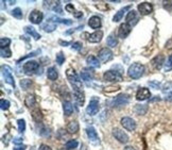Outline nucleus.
<instances>
[{
  "label": "nucleus",
  "mask_w": 172,
  "mask_h": 150,
  "mask_svg": "<svg viewBox=\"0 0 172 150\" xmlns=\"http://www.w3.org/2000/svg\"><path fill=\"white\" fill-rule=\"evenodd\" d=\"M66 76L68 81L70 82L71 86L73 87V91H83V84L82 81L80 80L79 76L76 73V70L72 68H68L66 70Z\"/></svg>",
  "instance_id": "nucleus-1"
},
{
  "label": "nucleus",
  "mask_w": 172,
  "mask_h": 150,
  "mask_svg": "<svg viewBox=\"0 0 172 150\" xmlns=\"http://www.w3.org/2000/svg\"><path fill=\"white\" fill-rule=\"evenodd\" d=\"M144 73V66L140 63H134L129 67L128 75L132 79H139Z\"/></svg>",
  "instance_id": "nucleus-2"
},
{
  "label": "nucleus",
  "mask_w": 172,
  "mask_h": 150,
  "mask_svg": "<svg viewBox=\"0 0 172 150\" xmlns=\"http://www.w3.org/2000/svg\"><path fill=\"white\" fill-rule=\"evenodd\" d=\"M130 102V97L127 94H120L118 95L116 98L113 99L112 101V106L114 108H121V106H124Z\"/></svg>",
  "instance_id": "nucleus-3"
},
{
  "label": "nucleus",
  "mask_w": 172,
  "mask_h": 150,
  "mask_svg": "<svg viewBox=\"0 0 172 150\" xmlns=\"http://www.w3.org/2000/svg\"><path fill=\"white\" fill-rule=\"evenodd\" d=\"M1 71H2V75H3L4 77V81L5 83H8V84H10L11 86H13L15 88V80L14 78L12 76V68L10 67L9 65H3L1 67Z\"/></svg>",
  "instance_id": "nucleus-4"
},
{
  "label": "nucleus",
  "mask_w": 172,
  "mask_h": 150,
  "mask_svg": "<svg viewBox=\"0 0 172 150\" xmlns=\"http://www.w3.org/2000/svg\"><path fill=\"white\" fill-rule=\"evenodd\" d=\"M103 79L106 82H120L122 81V76L117 70H107L103 74Z\"/></svg>",
  "instance_id": "nucleus-5"
},
{
  "label": "nucleus",
  "mask_w": 172,
  "mask_h": 150,
  "mask_svg": "<svg viewBox=\"0 0 172 150\" xmlns=\"http://www.w3.org/2000/svg\"><path fill=\"white\" fill-rule=\"evenodd\" d=\"M99 109H100V106H99V99L94 97L89 101V104L87 106V108H86V113L89 115V116H95L96 114H98Z\"/></svg>",
  "instance_id": "nucleus-6"
},
{
  "label": "nucleus",
  "mask_w": 172,
  "mask_h": 150,
  "mask_svg": "<svg viewBox=\"0 0 172 150\" xmlns=\"http://www.w3.org/2000/svg\"><path fill=\"white\" fill-rule=\"evenodd\" d=\"M39 68V64L36 61H28L27 63L23 64V73L26 75H31L35 74Z\"/></svg>",
  "instance_id": "nucleus-7"
},
{
  "label": "nucleus",
  "mask_w": 172,
  "mask_h": 150,
  "mask_svg": "<svg viewBox=\"0 0 172 150\" xmlns=\"http://www.w3.org/2000/svg\"><path fill=\"white\" fill-rule=\"evenodd\" d=\"M113 136H114L119 143L122 144H127L129 142V136L124 131H122L119 128H114L113 129Z\"/></svg>",
  "instance_id": "nucleus-8"
},
{
  "label": "nucleus",
  "mask_w": 172,
  "mask_h": 150,
  "mask_svg": "<svg viewBox=\"0 0 172 150\" xmlns=\"http://www.w3.org/2000/svg\"><path fill=\"white\" fill-rule=\"evenodd\" d=\"M98 58L102 63H106L113 59V52L109 48H102L98 53Z\"/></svg>",
  "instance_id": "nucleus-9"
},
{
  "label": "nucleus",
  "mask_w": 172,
  "mask_h": 150,
  "mask_svg": "<svg viewBox=\"0 0 172 150\" xmlns=\"http://www.w3.org/2000/svg\"><path fill=\"white\" fill-rule=\"evenodd\" d=\"M120 122L122 127L128 131H134L136 129V122L131 117H122Z\"/></svg>",
  "instance_id": "nucleus-10"
},
{
  "label": "nucleus",
  "mask_w": 172,
  "mask_h": 150,
  "mask_svg": "<svg viewBox=\"0 0 172 150\" xmlns=\"http://www.w3.org/2000/svg\"><path fill=\"white\" fill-rule=\"evenodd\" d=\"M43 18H44L43 13L37 10L32 11L30 13V15H29V20H30L32 23H35V25H39V23L43 21Z\"/></svg>",
  "instance_id": "nucleus-11"
},
{
  "label": "nucleus",
  "mask_w": 172,
  "mask_h": 150,
  "mask_svg": "<svg viewBox=\"0 0 172 150\" xmlns=\"http://www.w3.org/2000/svg\"><path fill=\"white\" fill-rule=\"evenodd\" d=\"M86 134H87L88 138H89L90 143L95 144V145L100 143V138H99L98 133H97V131L95 130V128L88 127L87 129H86Z\"/></svg>",
  "instance_id": "nucleus-12"
},
{
  "label": "nucleus",
  "mask_w": 172,
  "mask_h": 150,
  "mask_svg": "<svg viewBox=\"0 0 172 150\" xmlns=\"http://www.w3.org/2000/svg\"><path fill=\"white\" fill-rule=\"evenodd\" d=\"M151 97V93H150L149 88L147 87H140L138 91H137V94H136V99L139 101H144V100H147Z\"/></svg>",
  "instance_id": "nucleus-13"
},
{
  "label": "nucleus",
  "mask_w": 172,
  "mask_h": 150,
  "mask_svg": "<svg viewBox=\"0 0 172 150\" xmlns=\"http://www.w3.org/2000/svg\"><path fill=\"white\" fill-rule=\"evenodd\" d=\"M138 12L141 15H149L153 12V5L150 2H142L138 4Z\"/></svg>",
  "instance_id": "nucleus-14"
},
{
  "label": "nucleus",
  "mask_w": 172,
  "mask_h": 150,
  "mask_svg": "<svg viewBox=\"0 0 172 150\" xmlns=\"http://www.w3.org/2000/svg\"><path fill=\"white\" fill-rule=\"evenodd\" d=\"M130 33H131V26L127 23H121L119 26V28H118V36L120 39H125Z\"/></svg>",
  "instance_id": "nucleus-15"
},
{
  "label": "nucleus",
  "mask_w": 172,
  "mask_h": 150,
  "mask_svg": "<svg viewBox=\"0 0 172 150\" xmlns=\"http://www.w3.org/2000/svg\"><path fill=\"white\" fill-rule=\"evenodd\" d=\"M125 20H127V23H129L130 26H133L137 23V21H138V15H137V12L134 10H131L129 11L127 17H125Z\"/></svg>",
  "instance_id": "nucleus-16"
},
{
  "label": "nucleus",
  "mask_w": 172,
  "mask_h": 150,
  "mask_svg": "<svg viewBox=\"0 0 172 150\" xmlns=\"http://www.w3.org/2000/svg\"><path fill=\"white\" fill-rule=\"evenodd\" d=\"M102 37H103V32L101 30H98V31L94 32V33L89 34L87 37V41L89 43H99V42H101Z\"/></svg>",
  "instance_id": "nucleus-17"
},
{
  "label": "nucleus",
  "mask_w": 172,
  "mask_h": 150,
  "mask_svg": "<svg viewBox=\"0 0 172 150\" xmlns=\"http://www.w3.org/2000/svg\"><path fill=\"white\" fill-rule=\"evenodd\" d=\"M102 23H101V18L99 16H93L88 19V26L90 27L91 29H99L101 27Z\"/></svg>",
  "instance_id": "nucleus-18"
},
{
  "label": "nucleus",
  "mask_w": 172,
  "mask_h": 150,
  "mask_svg": "<svg viewBox=\"0 0 172 150\" xmlns=\"http://www.w3.org/2000/svg\"><path fill=\"white\" fill-rule=\"evenodd\" d=\"M74 93V100L78 106H83L85 102V95L83 93V91H73Z\"/></svg>",
  "instance_id": "nucleus-19"
},
{
  "label": "nucleus",
  "mask_w": 172,
  "mask_h": 150,
  "mask_svg": "<svg viewBox=\"0 0 172 150\" xmlns=\"http://www.w3.org/2000/svg\"><path fill=\"white\" fill-rule=\"evenodd\" d=\"M81 78L83 80H84V81L89 82V81H91V80L94 79V71L91 70V69L84 68L81 71Z\"/></svg>",
  "instance_id": "nucleus-20"
},
{
  "label": "nucleus",
  "mask_w": 172,
  "mask_h": 150,
  "mask_svg": "<svg viewBox=\"0 0 172 150\" xmlns=\"http://www.w3.org/2000/svg\"><path fill=\"white\" fill-rule=\"evenodd\" d=\"M164 63H165V58H164V55L162 54L157 55V57H155L152 60V65L154 66L155 69H160Z\"/></svg>",
  "instance_id": "nucleus-21"
},
{
  "label": "nucleus",
  "mask_w": 172,
  "mask_h": 150,
  "mask_svg": "<svg viewBox=\"0 0 172 150\" xmlns=\"http://www.w3.org/2000/svg\"><path fill=\"white\" fill-rule=\"evenodd\" d=\"M79 129H80L79 122H76V120H72V122H69V124L67 125V128H66V130L68 131V133H70V134L77 133L78 131H79Z\"/></svg>",
  "instance_id": "nucleus-22"
},
{
  "label": "nucleus",
  "mask_w": 172,
  "mask_h": 150,
  "mask_svg": "<svg viewBox=\"0 0 172 150\" xmlns=\"http://www.w3.org/2000/svg\"><path fill=\"white\" fill-rule=\"evenodd\" d=\"M86 63H87V65L90 66V67H94V68L100 67V62H99L98 59L94 57V55H88V57L86 58Z\"/></svg>",
  "instance_id": "nucleus-23"
},
{
  "label": "nucleus",
  "mask_w": 172,
  "mask_h": 150,
  "mask_svg": "<svg viewBox=\"0 0 172 150\" xmlns=\"http://www.w3.org/2000/svg\"><path fill=\"white\" fill-rule=\"evenodd\" d=\"M131 9V5H127V7H124V8H122L121 10H119L118 12L115 14V16L113 17V21H115V23H117V21H120L122 19V17H123V15H124V13L127 12L128 10H130Z\"/></svg>",
  "instance_id": "nucleus-24"
},
{
  "label": "nucleus",
  "mask_w": 172,
  "mask_h": 150,
  "mask_svg": "<svg viewBox=\"0 0 172 150\" xmlns=\"http://www.w3.org/2000/svg\"><path fill=\"white\" fill-rule=\"evenodd\" d=\"M63 110H64V114L66 116H70V115L73 113V106L70 101H65L63 103Z\"/></svg>",
  "instance_id": "nucleus-25"
},
{
  "label": "nucleus",
  "mask_w": 172,
  "mask_h": 150,
  "mask_svg": "<svg viewBox=\"0 0 172 150\" xmlns=\"http://www.w3.org/2000/svg\"><path fill=\"white\" fill-rule=\"evenodd\" d=\"M25 32H26V33H28L29 35H31L32 37H34V39H36V41L42 37L41 34L37 33V32L35 31V29H34L33 27H30V26L25 27Z\"/></svg>",
  "instance_id": "nucleus-26"
},
{
  "label": "nucleus",
  "mask_w": 172,
  "mask_h": 150,
  "mask_svg": "<svg viewBox=\"0 0 172 150\" xmlns=\"http://www.w3.org/2000/svg\"><path fill=\"white\" fill-rule=\"evenodd\" d=\"M47 77L48 79L51 80V81H55L56 79H58V70H56L55 67H49L47 70Z\"/></svg>",
  "instance_id": "nucleus-27"
},
{
  "label": "nucleus",
  "mask_w": 172,
  "mask_h": 150,
  "mask_svg": "<svg viewBox=\"0 0 172 150\" xmlns=\"http://www.w3.org/2000/svg\"><path fill=\"white\" fill-rule=\"evenodd\" d=\"M134 112L137 115H144L148 112V106L147 104H136L134 108Z\"/></svg>",
  "instance_id": "nucleus-28"
},
{
  "label": "nucleus",
  "mask_w": 172,
  "mask_h": 150,
  "mask_svg": "<svg viewBox=\"0 0 172 150\" xmlns=\"http://www.w3.org/2000/svg\"><path fill=\"white\" fill-rule=\"evenodd\" d=\"M36 103V99L34 97V95H28L25 99V104L28 108H32Z\"/></svg>",
  "instance_id": "nucleus-29"
},
{
  "label": "nucleus",
  "mask_w": 172,
  "mask_h": 150,
  "mask_svg": "<svg viewBox=\"0 0 172 150\" xmlns=\"http://www.w3.org/2000/svg\"><path fill=\"white\" fill-rule=\"evenodd\" d=\"M55 28H56L55 23H52V21H48L47 23H45V25L43 26V29H44L46 32H52L55 30Z\"/></svg>",
  "instance_id": "nucleus-30"
},
{
  "label": "nucleus",
  "mask_w": 172,
  "mask_h": 150,
  "mask_svg": "<svg viewBox=\"0 0 172 150\" xmlns=\"http://www.w3.org/2000/svg\"><path fill=\"white\" fill-rule=\"evenodd\" d=\"M107 45H109V47H112V48H114V47H116L117 45H118V41H117V39L115 37L113 34H111L109 37H107Z\"/></svg>",
  "instance_id": "nucleus-31"
},
{
  "label": "nucleus",
  "mask_w": 172,
  "mask_h": 150,
  "mask_svg": "<svg viewBox=\"0 0 172 150\" xmlns=\"http://www.w3.org/2000/svg\"><path fill=\"white\" fill-rule=\"evenodd\" d=\"M78 145H79V143H78L77 140H69V141L66 143L65 147H66L67 150H72V149L77 148Z\"/></svg>",
  "instance_id": "nucleus-32"
},
{
  "label": "nucleus",
  "mask_w": 172,
  "mask_h": 150,
  "mask_svg": "<svg viewBox=\"0 0 172 150\" xmlns=\"http://www.w3.org/2000/svg\"><path fill=\"white\" fill-rule=\"evenodd\" d=\"M32 85V80H29V79H23L20 80V86L23 90H28Z\"/></svg>",
  "instance_id": "nucleus-33"
},
{
  "label": "nucleus",
  "mask_w": 172,
  "mask_h": 150,
  "mask_svg": "<svg viewBox=\"0 0 172 150\" xmlns=\"http://www.w3.org/2000/svg\"><path fill=\"white\" fill-rule=\"evenodd\" d=\"M12 15L14 16L15 18H17V19H21L23 18V11H21L19 8H16V9H14L12 11Z\"/></svg>",
  "instance_id": "nucleus-34"
},
{
  "label": "nucleus",
  "mask_w": 172,
  "mask_h": 150,
  "mask_svg": "<svg viewBox=\"0 0 172 150\" xmlns=\"http://www.w3.org/2000/svg\"><path fill=\"white\" fill-rule=\"evenodd\" d=\"M55 60L58 65H63V63L65 62V55L63 54V52H58L55 57Z\"/></svg>",
  "instance_id": "nucleus-35"
},
{
  "label": "nucleus",
  "mask_w": 172,
  "mask_h": 150,
  "mask_svg": "<svg viewBox=\"0 0 172 150\" xmlns=\"http://www.w3.org/2000/svg\"><path fill=\"white\" fill-rule=\"evenodd\" d=\"M171 70H172V54L168 58L167 62L165 63V71L166 73L171 71Z\"/></svg>",
  "instance_id": "nucleus-36"
},
{
  "label": "nucleus",
  "mask_w": 172,
  "mask_h": 150,
  "mask_svg": "<svg viewBox=\"0 0 172 150\" xmlns=\"http://www.w3.org/2000/svg\"><path fill=\"white\" fill-rule=\"evenodd\" d=\"M10 44H11L10 39H8V37H1V39H0V46H1V48L9 47Z\"/></svg>",
  "instance_id": "nucleus-37"
},
{
  "label": "nucleus",
  "mask_w": 172,
  "mask_h": 150,
  "mask_svg": "<svg viewBox=\"0 0 172 150\" xmlns=\"http://www.w3.org/2000/svg\"><path fill=\"white\" fill-rule=\"evenodd\" d=\"M12 55V51L10 50L9 47L1 48V57L2 58H10Z\"/></svg>",
  "instance_id": "nucleus-38"
},
{
  "label": "nucleus",
  "mask_w": 172,
  "mask_h": 150,
  "mask_svg": "<svg viewBox=\"0 0 172 150\" xmlns=\"http://www.w3.org/2000/svg\"><path fill=\"white\" fill-rule=\"evenodd\" d=\"M0 108H1L2 111H7L10 108V102L8 100H5V99H1V101H0Z\"/></svg>",
  "instance_id": "nucleus-39"
},
{
  "label": "nucleus",
  "mask_w": 172,
  "mask_h": 150,
  "mask_svg": "<svg viewBox=\"0 0 172 150\" xmlns=\"http://www.w3.org/2000/svg\"><path fill=\"white\" fill-rule=\"evenodd\" d=\"M17 124H18V130H19L20 133H23L26 130V122L23 119H18Z\"/></svg>",
  "instance_id": "nucleus-40"
},
{
  "label": "nucleus",
  "mask_w": 172,
  "mask_h": 150,
  "mask_svg": "<svg viewBox=\"0 0 172 150\" xmlns=\"http://www.w3.org/2000/svg\"><path fill=\"white\" fill-rule=\"evenodd\" d=\"M51 20H54L55 23H65V25H71L72 21L70 19H62V18H58V17H53L51 18Z\"/></svg>",
  "instance_id": "nucleus-41"
},
{
  "label": "nucleus",
  "mask_w": 172,
  "mask_h": 150,
  "mask_svg": "<svg viewBox=\"0 0 172 150\" xmlns=\"http://www.w3.org/2000/svg\"><path fill=\"white\" fill-rule=\"evenodd\" d=\"M53 11L56 13H58V14H62V13H63V10H62V8H61L60 2H55V5L53 7Z\"/></svg>",
  "instance_id": "nucleus-42"
},
{
  "label": "nucleus",
  "mask_w": 172,
  "mask_h": 150,
  "mask_svg": "<svg viewBox=\"0 0 172 150\" xmlns=\"http://www.w3.org/2000/svg\"><path fill=\"white\" fill-rule=\"evenodd\" d=\"M164 9L172 12V1H165L164 2Z\"/></svg>",
  "instance_id": "nucleus-43"
},
{
  "label": "nucleus",
  "mask_w": 172,
  "mask_h": 150,
  "mask_svg": "<svg viewBox=\"0 0 172 150\" xmlns=\"http://www.w3.org/2000/svg\"><path fill=\"white\" fill-rule=\"evenodd\" d=\"M38 52H41V50H36V51H33V52H31V53H29L28 55H26V57H23V58H20L19 60H18V63L21 62L23 60H26L27 58H30V57H34V55H36V53H38Z\"/></svg>",
  "instance_id": "nucleus-44"
},
{
  "label": "nucleus",
  "mask_w": 172,
  "mask_h": 150,
  "mask_svg": "<svg viewBox=\"0 0 172 150\" xmlns=\"http://www.w3.org/2000/svg\"><path fill=\"white\" fill-rule=\"evenodd\" d=\"M65 10L67 11V12H69V13H72V14H73V13L76 12V10H74V7H73V4H71V3L67 4L66 7H65Z\"/></svg>",
  "instance_id": "nucleus-45"
},
{
  "label": "nucleus",
  "mask_w": 172,
  "mask_h": 150,
  "mask_svg": "<svg viewBox=\"0 0 172 150\" xmlns=\"http://www.w3.org/2000/svg\"><path fill=\"white\" fill-rule=\"evenodd\" d=\"M72 49H74V50H80L82 48V43H80V42H76V43H73L72 44Z\"/></svg>",
  "instance_id": "nucleus-46"
},
{
  "label": "nucleus",
  "mask_w": 172,
  "mask_h": 150,
  "mask_svg": "<svg viewBox=\"0 0 172 150\" xmlns=\"http://www.w3.org/2000/svg\"><path fill=\"white\" fill-rule=\"evenodd\" d=\"M23 138L19 137V136H17V137H15L14 140H13V143L15 144V145H20V144H23Z\"/></svg>",
  "instance_id": "nucleus-47"
},
{
  "label": "nucleus",
  "mask_w": 172,
  "mask_h": 150,
  "mask_svg": "<svg viewBox=\"0 0 172 150\" xmlns=\"http://www.w3.org/2000/svg\"><path fill=\"white\" fill-rule=\"evenodd\" d=\"M38 150H52V149H51L50 146L46 145V144H42V145L39 146V149Z\"/></svg>",
  "instance_id": "nucleus-48"
},
{
  "label": "nucleus",
  "mask_w": 172,
  "mask_h": 150,
  "mask_svg": "<svg viewBox=\"0 0 172 150\" xmlns=\"http://www.w3.org/2000/svg\"><path fill=\"white\" fill-rule=\"evenodd\" d=\"M166 48H167V49H172V39H170L166 43Z\"/></svg>",
  "instance_id": "nucleus-49"
},
{
  "label": "nucleus",
  "mask_w": 172,
  "mask_h": 150,
  "mask_svg": "<svg viewBox=\"0 0 172 150\" xmlns=\"http://www.w3.org/2000/svg\"><path fill=\"white\" fill-rule=\"evenodd\" d=\"M150 85H152V86L154 88H156V90L159 87V83L158 82H150Z\"/></svg>",
  "instance_id": "nucleus-50"
},
{
  "label": "nucleus",
  "mask_w": 172,
  "mask_h": 150,
  "mask_svg": "<svg viewBox=\"0 0 172 150\" xmlns=\"http://www.w3.org/2000/svg\"><path fill=\"white\" fill-rule=\"evenodd\" d=\"M166 100H168V101H172V92H170L167 95V97H166Z\"/></svg>",
  "instance_id": "nucleus-51"
},
{
  "label": "nucleus",
  "mask_w": 172,
  "mask_h": 150,
  "mask_svg": "<svg viewBox=\"0 0 172 150\" xmlns=\"http://www.w3.org/2000/svg\"><path fill=\"white\" fill-rule=\"evenodd\" d=\"M13 150H26V146H18V147H15Z\"/></svg>",
  "instance_id": "nucleus-52"
},
{
  "label": "nucleus",
  "mask_w": 172,
  "mask_h": 150,
  "mask_svg": "<svg viewBox=\"0 0 172 150\" xmlns=\"http://www.w3.org/2000/svg\"><path fill=\"white\" fill-rule=\"evenodd\" d=\"M123 150H135V148H133L132 146H127V147H124Z\"/></svg>",
  "instance_id": "nucleus-53"
},
{
  "label": "nucleus",
  "mask_w": 172,
  "mask_h": 150,
  "mask_svg": "<svg viewBox=\"0 0 172 150\" xmlns=\"http://www.w3.org/2000/svg\"><path fill=\"white\" fill-rule=\"evenodd\" d=\"M156 100L159 101V100H160V98H159V97H157V96H156V97H155L154 99H151V102H153V101H156Z\"/></svg>",
  "instance_id": "nucleus-54"
},
{
  "label": "nucleus",
  "mask_w": 172,
  "mask_h": 150,
  "mask_svg": "<svg viewBox=\"0 0 172 150\" xmlns=\"http://www.w3.org/2000/svg\"><path fill=\"white\" fill-rule=\"evenodd\" d=\"M58 150H67L66 148H62V149H58Z\"/></svg>",
  "instance_id": "nucleus-55"
}]
</instances>
